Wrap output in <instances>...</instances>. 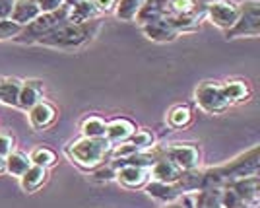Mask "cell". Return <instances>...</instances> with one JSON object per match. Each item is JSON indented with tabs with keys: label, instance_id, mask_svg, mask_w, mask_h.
I'll return each instance as SVG.
<instances>
[{
	"label": "cell",
	"instance_id": "obj_27",
	"mask_svg": "<svg viewBox=\"0 0 260 208\" xmlns=\"http://www.w3.org/2000/svg\"><path fill=\"white\" fill-rule=\"evenodd\" d=\"M128 140L134 144L140 152L142 150H150V148H153V142H155V138H153V134L150 131H134Z\"/></svg>",
	"mask_w": 260,
	"mask_h": 208
},
{
	"label": "cell",
	"instance_id": "obj_22",
	"mask_svg": "<svg viewBox=\"0 0 260 208\" xmlns=\"http://www.w3.org/2000/svg\"><path fill=\"white\" fill-rule=\"evenodd\" d=\"M4 162H6V171L14 177H20L31 167V162H29V156H25L23 152H12L8 154L6 158H4Z\"/></svg>",
	"mask_w": 260,
	"mask_h": 208
},
{
	"label": "cell",
	"instance_id": "obj_16",
	"mask_svg": "<svg viewBox=\"0 0 260 208\" xmlns=\"http://www.w3.org/2000/svg\"><path fill=\"white\" fill-rule=\"evenodd\" d=\"M146 193L163 204H171L181 197V191L177 189L175 183L171 185V183H161V181H153V179L146 183Z\"/></svg>",
	"mask_w": 260,
	"mask_h": 208
},
{
	"label": "cell",
	"instance_id": "obj_5",
	"mask_svg": "<svg viewBox=\"0 0 260 208\" xmlns=\"http://www.w3.org/2000/svg\"><path fill=\"white\" fill-rule=\"evenodd\" d=\"M68 16V6H62L54 12H47V14H39L31 23H27L22 29V41L29 43V41H37L41 39L45 33L53 32L54 27H58L60 23L66 22Z\"/></svg>",
	"mask_w": 260,
	"mask_h": 208
},
{
	"label": "cell",
	"instance_id": "obj_15",
	"mask_svg": "<svg viewBox=\"0 0 260 208\" xmlns=\"http://www.w3.org/2000/svg\"><path fill=\"white\" fill-rule=\"evenodd\" d=\"M136 131V127H134V123L128 119H124V117H120V119H115L107 123V131H105V140L109 144H120V142H126L130 136H132V132Z\"/></svg>",
	"mask_w": 260,
	"mask_h": 208
},
{
	"label": "cell",
	"instance_id": "obj_26",
	"mask_svg": "<svg viewBox=\"0 0 260 208\" xmlns=\"http://www.w3.org/2000/svg\"><path fill=\"white\" fill-rule=\"evenodd\" d=\"M29 162H31V165H39V167L49 169V167H53V165L56 164V154H54L51 148L39 146V148H35V150L29 154Z\"/></svg>",
	"mask_w": 260,
	"mask_h": 208
},
{
	"label": "cell",
	"instance_id": "obj_3",
	"mask_svg": "<svg viewBox=\"0 0 260 208\" xmlns=\"http://www.w3.org/2000/svg\"><path fill=\"white\" fill-rule=\"evenodd\" d=\"M260 33V4L256 0H247L239 4V18L233 27L225 32L228 39L237 37H258Z\"/></svg>",
	"mask_w": 260,
	"mask_h": 208
},
{
	"label": "cell",
	"instance_id": "obj_32",
	"mask_svg": "<svg viewBox=\"0 0 260 208\" xmlns=\"http://www.w3.org/2000/svg\"><path fill=\"white\" fill-rule=\"evenodd\" d=\"M93 177H95L98 181H109V179H113V177H115V167H113V165H109V167H101V169H98V171L93 173Z\"/></svg>",
	"mask_w": 260,
	"mask_h": 208
},
{
	"label": "cell",
	"instance_id": "obj_33",
	"mask_svg": "<svg viewBox=\"0 0 260 208\" xmlns=\"http://www.w3.org/2000/svg\"><path fill=\"white\" fill-rule=\"evenodd\" d=\"M14 2L16 0H0V20L10 18L12 10H14Z\"/></svg>",
	"mask_w": 260,
	"mask_h": 208
},
{
	"label": "cell",
	"instance_id": "obj_1",
	"mask_svg": "<svg viewBox=\"0 0 260 208\" xmlns=\"http://www.w3.org/2000/svg\"><path fill=\"white\" fill-rule=\"evenodd\" d=\"M98 32V23H70L64 22L53 32L45 33L41 39H37L39 45L53 47V49H78L84 43H87Z\"/></svg>",
	"mask_w": 260,
	"mask_h": 208
},
{
	"label": "cell",
	"instance_id": "obj_28",
	"mask_svg": "<svg viewBox=\"0 0 260 208\" xmlns=\"http://www.w3.org/2000/svg\"><path fill=\"white\" fill-rule=\"evenodd\" d=\"M22 25H18L16 22H12L10 18L6 20H0V41L2 39H12V37H18L22 33Z\"/></svg>",
	"mask_w": 260,
	"mask_h": 208
},
{
	"label": "cell",
	"instance_id": "obj_8",
	"mask_svg": "<svg viewBox=\"0 0 260 208\" xmlns=\"http://www.w3.org/2000/svg\"><path fill=\"white\" fill-rule=\"evenodd\" d=\"M115 177L126 189H140L150 181V169L136 167V165H120L115 169Z\"/></svg>",
	"mask_w": 260,
	"mask_h": 208
},
{
	"label": "cell",
	"instance_id": "obj_19",
	"mask_svg": "<svg viewBox=\"0 0 260 208\" xmlns=\"http://www.w3.org/2000/svg\"><path fill=\"white\" fill-rule=\"evenodd\" d=\"M221 92H223V98H225L229 105L243 103L250 96V88L245 80H229L225 84H221Z\"/></svg>",
	"mask_w": 260,
	"mask_h": 208
},
{
	"label": "cell",
	"instance_id": "obj_36",
	"mask_svg": "<svg viewBox=\"0 0 260 208\" xmlns=\"http://www.w3.org/2000/svg\"><path fill=\"white\" fill-rule=\"evenodd\" d=\"M6 171V162H4V158H0V173H4Z\"/></svg>",
	"mask_w": 260,
	"mask_h": 208
},
{
	"label": "cell",
	"instance_id": "obj_2",
	"mask_svg": "<svg viewBox=\"0 0 260 208\" xmlns=\"http://www.w3.org/2000/svg\"><path fill=\"white\" fill-rule=\"evenodd\" d=\"M113 150V144H109L105 138H78L66 146V156L84 169H95L107 160V156Z\"/></svg>",
	"mask_w": 260,
	"mask_h": 208
},
{
	"label": "cell",
	"instance_id": "obj_12",
	"mask_svg": "<svg viewBox=\"0 0 260 208\" xmlns=\"http://www.w3.org/2000/svg\"><path fill=\"white\" fill-rule=\"evenodd\" d=\"M167 2L169 0H144L140 4V8L136 12L134 20L144 25V23L155 22L159 18H165L167 14Z\"/></svg>",
	"mask_w": 260,
	"mask_h": 208
},
{
	"label": "cell",
	"instance_id": "obj_20",
	"mask_svg": "<svg viewBox=\"0 0 260 208\" xmlns=\"http://www.w3.org/2000/svg\"><path fill=\"white\" fill-rule=\"evenodd\" d=\"M47 181V169L39 167V165H31L22 177H20V185H22L23 193H35L45 185Z\"/></svg>",
	"mask_w": 260,
	"mask_h": 208
},
{
	"label": "cell",
	"instance_id": "obj_25",
	"mask_svg": "<svg viewBox=\"0 0 260 208\" xmlns=\"http://www.w3.org/2000/svg\"><path fill=\"white\" fill-rule=\"evenodd\" d=\"M107 123L101 117H87L82 123V134L86 138H105Z\"/></svg>",
	"mask_w": 260,
	"mask_h": 208
},
{
	"label": "cell",
	"instance_id": "obj_6",
	"mask_svg": "<svg viewBox=\"0 0 260 208\" xmlns=\"http://www.w3.org/2000/svg\"><path fill=\"white\" fill-rule=\"evenodd\" d=\"M194 99L198 107L210 115H219L229 107V103L223 98L221 84L217 82H202L194 92Z\"/></svg>",
	"mask_w": 260,
	"mask_h": 208
},
{
	"label": "cell",
	"instance_id": "obj_9",
	"mask_svg": "<svg viewBox=\"0 0 260 208\" xmlns=\"http://www.w3.org/2000/svg\"><path fill=\"white\" fill-rule=\"evenodd\" d=\"M235 193L239 195V198L247 204V206H256L258 202V175H249V177H241V179H235L228 183Z\"/></svg>",
	"mask_w": 260,
	"mask_h": 208
},
{
	"label": "cell",
	"instance_id": "obj_37",
	"mask_svg": "<svg viewBox=\"0 0 260 208\" xmlns=\"http://www.w3.org/2000/svg\"><path fill=\"white\" fill-rule=\"evenodd\" d=\"M66 4H70V6H72V4H76V2H82V0H64Z\"/></svg>",
	"mask_w": 260,
	"mask_h": 208
},
{
	"label": "cell",
	"instance_id": "obj_14",
	"mask_svg": "<svg viewBox=\"0 0 260 208\" xmlns=\"http://www.w3.org/2000/svg\"><path fill=\"white\" fill-rule=\"evenodd\" d=\"M142 32H144V35H146L148 39L157 41V43L173 41L175 37L179 35V33L175 32L173 27L169 25V22H167L165 18H159V20L150 22V23H144V25H142Z\"/></svg>",
	"mask_w": 260,
	"mask_h": 208
},
{
	"label": "cell",
	"instance_id": "obj_11",
	"mask_svg": "<svg viewBox=\"0 0 260 208\" xmlns=\"http://www.w3.org/2000/svg\"><path fill=\"white\" fill-rule=\"evenodd\" d=\"M43 101V84L39 80H25L18 94V107L29 111L33 105Z\"/></svg>",
	"mask_w": 260,
	"mask_h": 208
},
{
	"label": "cell",
	"instance_id": "obj_21",
	"mask_svg": "<svg viewBox=\"0 0 260 208\" xmlns=\"http://www.w3.org/2000/svg\"><path fill=\"white\" fill-rule=\"evenodd\" d=\"M22 82L18 78H0V103L18 107V94Z\"/></svg>",
	"mask_w": 260,
	"mask_h": 208
},
{
	"label": "cell",
	"instance_id": "obj_35",
	"mask_svg": "<svg viewBox=\"0 0 260 208\" xmlns=\"http://www.w3.org/2000/svg\"><path fill=\"white\" fill-rule=\"evenodd\" d=\"M163 208H186L183 202H171V204H165Z\"/></svg>",
	"mask_w": 260,
	"mask_h": 208
},
{
	"label": "cell",
	"instance_id": "obj_34",
	"mask_svg": "<svg viewBox=\"0 0 260 208\" xmlns=\"http://www.w3.org/2000/svg\"><path fill=\"white\" fill-rule=\"evenodd\" d=\"M93 4H95L98 12H111L115 10L117 0H93Z\"/></svg>",
	"mask_w": 260,
	"mask_h": 208
},
{
	"label": "cell",
	"instance_id": "obj_31",
	"mask_svg": "<svg viewBox=\"0 0 260 208\" xmlns=\"http://www.w3.org/2000/svg\"><path fill=\"white\" fill-rule=\"evenodd\" d=\"M35 2H37V6H39L41 14L54 12V10H58V8H62V6H66L64 0H35Z\"/></svg>",
	"mask_w": 260,
	"mask_h": 208
},
{
	"label": "cell",
	"instance_id": "obj_4",
	"mask_svg": "<svg viewBox=\"0 0 260 208\" xmlns=\"http://www.w3.org/2000/svg\"><path fill=\"white\" fill-rule=\"evenodd\" d=\"M155 158H167L173 162L181 171H192L198 167L200 154L192 144H163L159 148H152Z\"/></svg>",
	"mask_w": 260,
	"mask_h": 208
},
{
	"label": "cell",
	"instance_id": "obj_30",
	"mask_svg": "<svg viewBox=\"0 0 260 208\" xmlns=\"http://www.w3.org/2000/svg\"><path fill=\"white\" fill-rule=\"evenodd\" d=\"M12 152H14V138L8 132L0 131V158H6Z\"/></svg>",
	"mask_w": 260,
	"mask_h": 208
},
{
	"label": "cell",
	"instance_id": "obj_24",
	"mask_svg": "<svg viewBox=\"0 0 260 208\" xmlns=\"http://www.w3.org/2000/svg\"><path fill=\"white\" fill-rule=\"evenodd\" d=\"M190 121H192V111L186 105H175L167 115V123L173 129H184V127L190 125Z\"/></svg>",
	"mask_w": 260,
	"mask_h": 208
},
{
	"label": "cell",
	"instance_id": "obj_17",
	"mask_svg": "<svg viewBox=\"0 0 260 208\" xmlns=\"http://www.w3.org/2000/svg\"><path fill=\"white\" fill-rule=\"evenodd\" d=\"M39 14H41V10H39V6H37L35 0H16L14 2V10L10 14V20L16 22L18 25H22V27H25Z\"/></svg>",
	"mask_w": 260,
	"mask_h": 208
},
{
	"label": "cell",
	"instance_id": "obj_18",
	"mask_svg": "<svg viewBox=\"0 0 260 208\" xmlns=\"http://www.w3.org/2000/svg\"><path fill=\"white\" fill-rule=\"evenodd\" d=\"M99 12L93 4V0H82L76 2L72 6H68V16H66V22L70 23H87L89 20H93Z\"/></svg>",
	"mask_w": 260,
	"mask_h": 208
},
{
	"label": "cell",
	"instance_id": "obj_10",
	"mask_svg": "<svg viewBox=\"0 0 260 208\" xmlns=\"http://www.w3.org/2000/svg\"><path fill=\"white\" fill-rule=\"evenodd\" d=\"M56 121V109L49 101H39L29 109V125L35 131H45Z\"/></svg>",
	"mask_w": 260,
	"mask_h": 208
},
{
	"label": "cell",
	"instance_id": "obj_7",
	"mask_svg": "<svg viewBox=\"0 0 260 208\" xmlns=\"http://www.w3.org/2000/svg\"><path fill=\"white\" fill-rule=\"evenodd\" d=\"M208 18H210V22L217 25V27H221V29H231L233 27V23L237 22L239 18V6L237 4H233V2H225V0H216V2H212V4H208Z\"/></svg>",
	"mask_w": 260,
	"mask_h": 208
},
{
	"label": "cell",
	"instance_id": "obj_13",
	"mask_svg": "<svg viewBox=\"0 0 260 208\" xmlns=\"http://www.w3.org/2000/svg\"><path fill=\"white\" fill-rule=\"evenodd\" d=\"M183 175V171L173 164L169 162L167 158H157L155 164L150 167V179L153 181H161V183H177L179 177Z\"/></svg>",
	"mask_w": 260,
	"mask_h": 208
},
{
	"label": "cell",
	"instance_id": "obj_23",
	"mask_svg": "<svg viewBox=\"0 0 260 208\" xmlns=\"http://www.w3.org/2000/svg\"><path fill=\"white\" fill-rule=\"evenodd\" d=\"M167 14L169 16H198V2L196 0H169Z\"/></svg>",
	"mask_w": 260,
	"mask_h": 208
},
{
	"label": "cell",
	"instance_id": "obj_29",
	"mask_svg": "<svg viewBox=\"0 0 260 208\" xmlns=\"http://www.w3.org/2000/svg\"><path fill=\"white\" fill-rule=\"evenodd\" d=\"M113 156L117 158V160H126V158H130V156H134L136 152H140L134 144L130 142V140H126V142H120L119 146H113Z\"/></svg>",
	"mask_w": 260,
	"mask_h": 208
}]
</instances>
